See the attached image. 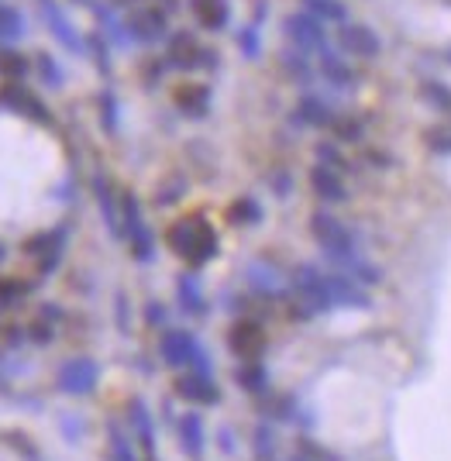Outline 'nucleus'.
<instances>
[{"mask_svg": "<svg viewBox=\"0 0 451 461\" xmlns=\"http://www.w3.org/2000/svg\"><path fill=\"white\" fill-rule=\"evenodd\" d=\"M166 241L190 266H207L217 255V230L203 217H183V221H176L173 228L166 230Z\"/></svg>", "mask_w": 451, "mask_h": 461, "instance_id": "f257e3e1", "label": "nucleus"}, {"mask_svg": "<svg viewBox=\"0 0 451 461\" xmlns=\"http://www.w3.org/2000/svg\"><path fill=\"white\" fill-rule=\"evenodd\" d=\"M158 351H162V362L169 368H183L190 366V372H203L211 375V362H207V351L196 345V338L190 330H166L162 341H158Z\"/></svg>", "mask_w": 451, "mask_h": 461, "instance_id": "f03ea898", "label": "nucleus"}, {"mask_svg": "<svg viewBox=\"0 0 451 461\" xmlns=\"http://www.w3.org/2000/svg\"><path fill=\"white\" fill-rule=\"evenodd\" d=\"M121 221H124L121 234L131 241L135 258L138 262H149V258L156 255V238H152L149 224L141 221V207H138L135 193H124V196H121Z\"/></svg>", "mask_w": 451, "mask_h": 461, "instance_id": "7ed1b4c3", "label": "nucleus"}, {"mask_svg": "<svg viewBox=\"0 0 451 461\" xmlns=\"http://www.w3.org/2000/svg\"><path fill=\"white\" fill-rule=\"evenodd\" d=\"M311 234L317 238V245L324 249V255L331 258V262H341L345 255H352L355 251V241H352V230L345 228L338 217L331 213H314L311 217Z\"/></svg>", "mask_w": 451, "mask_h": 461, "instance_id": "20e7f679", "label": "nucleus"}, {"mask_svg": "<svg viewBox=\"0 0 451 461\" xmlns=\"http://www.w3.org/2000/svg\"><path fill=\"white\" fill-rule=\"evenodd\" d=\"M293 289L300 293V300L307 303V313H324V310L334 307L328 272H320L317 266H300L293 272Z\"/></svg>", "mask_w": 451, "mask_h": 461, "instance_id": "39448f33", "label": "nucleus"}, {"mask_svg": "<svg viewBox=\"0 0 451 461\" xmlns=\"http://www.w3.org/2000/svg\"><path fill=\"white\" fill-rule=\"evenodd\" d=\"M97 379L100 368L94 358H69V362H62L56 385H59L62 393H69V396H86V393H94Z\"/></svg>", "mask_w": 451, "mask_h": 461, "instance_id": "423d86ee", "label": "nucleus"}, {"mask_svg": "<svg viewBox=\"0 0 451 461\" xmlns=\"http://www.w3.org/2000/svg\"><path fill=\"white\" fill-rule=\"evenodd\" d=\"M0 107H7V111H18V114L32 117V121H39V124H52V114H49V107L41 104L35 94H28L21 83L14 79H7L4 86H0Z\"/></svg>", "mask_w": 451, "mask_h": 461, "instance_id": "0eeeda50", "label": "nucleus"}, {"mask_svg": "<svg viewBox=\"0 0 451 461\" xmlns=\"http://www.w3.org/2000/svg\"><path fill=\"white\" fill-rule=\"evenodd\" d=\"M176 393H179V400H186V403H194V406L221 403V389H217L214 379L203 375V372H186V375H179Z\"/></svg>", "mask_w": 451, "mask_h": 461, "instance_id": "6e6552de", "label": "nucleus"}, {"mask_svg": "<svg viewBox=\"0 0 451 461\" xmlns=\"http://www.w3.org/2000/svg\"><path fill=\"white\" fill-rule=\"evenodd\" d=\"M286 35L293 39L296 49L303 52H320L324 49V21H317L314 14H290L286 18Z\"/></svg>", "mask_w": 451, "mask_h": 461, "instance_id": "1a4fd4ad", "label": "nucleus"}, {"mask_svg": "<svg viewBox=\"0 0 451 461\" xmlns=\"http://www.w3.org/2000/svg\"><path fill=\"white\" fill-rule=\"evenodd\" d=\"M228 345L235 351L241 362H258V355L266 351V330L252 321H241V324L231 327L228 334Z\"/></svg>", "mask_w": 451, "mask_h": 461, "instance_id": "9d476101", "label": "nucleus"}, {"mask_svg": "<svg viewBox=\"0 0 451 461\" xmlns=\"http://www.w3.org/2000/svg\"><path fill=\"white\" fill-rule=\"evenodd\" d=\"M338 41H341V49H345L348 56H358V59L379 56V39H375L373 28H365V24H348V21H341Z\"/></svg>", "mask_w": 451, "mask_h": 461, "instance_id": "9b49d317", "label": "nucleus"}, {"mask_svg": "<svg viewBox=\"0 0 451 461\" xmlns=\"http://www.w3.org/2000/svg\"><path fill=\"white\" fill-rule=\"evenodd\" d=\"M39 11H41V18H45V24L52 28V35H56L66 49H73L77 56H83V39L77 35V28L66 21V14L59 11V4H56V0H39Z\"/></svg>", "mask_w": 451, "mask_h": 461, "instance_id": "f8f14e48", "label": "nucleus"}, {"mask_svg": "<svg viewBox=\"0 0 451 461\" xmlns=\"http://www.w3.org/2000/svg\"><path fill=\"white\" fill-rule=\"evenodd\" d=\"M328 286H331L334 307H358V310L373 307L369 303V293L358 286L355 279H348L345 272H328Z\"/></svg>", "mask_w": 451, "mask_h": 461, "instance_id": "ddd939ff", "label": "nucleus"}, {"mask_svg": "<svg viewBox=\"0 0 451 461\" xmlns=\"http://www.w3.org/2000/svg\"><path fill=\"white\" fill-rule=\"evenodd\" d=\"M176 434H179V447L186 458H200L203 447H207V434H203V420L200 413H183L176 423Z\"/></svg>", "mask_w": 451, "mask_h": 461, "instance_id": "4468645a", "label": "nucleus"}, {"mask_svg": "<svg viewBox=\"0 0 451 461\" xmlns=\"http://www.w3.org/2000/svg\"><path fill=\"white\" fill-rule=\"evenodd\" d=\"M311 186L320 200H328V203H341L345 196H348V186H345V179L334 173L331 166H314L311 169Z\"/></svg>", "mask_w": 451, "mask_h": 461, "instance_id": "2eb2a0df", "label": "nucleus"}, {"mask_svg": "<svg viewBox=\"0 0 451 461\" xmlns=\"http://www.w3.org/2000/svg\"><path fill=\"white\" fill-rule=\"evenodd\" d=\"M128 420H131V430H135V441L141 444V451H156V427H152V413L145 400H131L128 403Z\"/></svg>", "mask_w": 451, "mask_h": 461, "instance_id": "dca6fc26", "label": "nucleus"}, {"mask_svg": "<svg viewBox=\"0 0 451 461\" xmlns=\"http://www.w3.org/2000/svg\"><path fill=\"white\" fill-rule=\"evenodd\" d=\"M128 32H131L138 41H158L166 35V14H162V11H152V7L135 11L131 21H128Z\"/></svg>", "mask_w": 451, "mask_h": 461, "instance_id": "f3484780", "label": "nucleus"}, {"mask_svg": "<svg viewBox=\"0 0 451 461\" xmlns=\"http://www.w3.org/2000/svg\"><path fill=\"white\" fill-rule=\"evenodd\" d=\"M62 245H66V230H52V234H41L32 241V255H39V269L41 272H52L59 266L62 258Z\"/></svg>", "mask_w": 451, "mask_h": 461, "instance_id": "a211bd4d", "label": "nucleus"}, {"mask_svg": "<svg viewBox=\"0 0 451 461\" xmlns=\"http://www.w3.org/2000/svg\"><path fill=\"white\" fill-rule=\"evenodd\" d=\"M169 56H173V66H179V69H194V66L211 62V59H203L207 52H203V49H200L190 35H179V39H173V45H169Z\"/></svg>", "mask_w": 451, "mask_h": 461, "instance_id": "6ab92c4d", "label": "nucleus"}, {"mask_svg": "<svg viewBox=\"0 0 451 461\" xmlns=\"http://www.w3.org/2000/svg\"><path fill=\"white\" fill-rule=\"evenodd\" d=\"M194 14L207 32H221L228 24V0H194Z\"/></svg>", "mask_w": 451, "mask_h": 461, "instance_id": "aec40b11", "label": "nucleus"}, {"mask_svg": "<svg viewBox=\"0 0 451 461\" xmlns=\"http://www.w3.org/2000/svg\"><path fill=\"white\" fill-rule=\"evenodd\" d=\"M176 107L183 111V114H190V117H203V114H207V107H211V94H207L203 86H196V83H190V86H179V90H176Z\"/></svg>", "mask_w": 451, "mask_h": 461, "instance_id": "412c9836", "label": "nucleus"}, {"mask_svg": "<svg viewBox=\"0 0 451 461\" xmlns=\"http://www.w3.org/2000/svg\"><path fill=\"white\" fill-rule=\"evenodd\" d=\"M296 117H300L303 124H311V128H328V124H334L331 107H328L320 96H303L300 107H296Z\"/></svg>", "mask_w": 451, "mask_h": 461, "instance_id": "4be33fe9", "label": "nucleus"}, {"mask_svg": "<svg viewBox=\"0 0 451 461\" xmlns=\"http://www.w3.org/2000/svg\"><path fill=\"white\" fill-rule=\"evenodd\" d=\"M176 293H179V303H183V310L186 313H194V317H200L203 310H207V303H203V293H200V283H196V276H179L176 283Z\"/></svg>", "mask_w": 451, "mask_h": 461, "instance_id": "5701e85b", "label": "nucleus"}, {"mask_svg": "<svg viewBox=\"0 0 451 461\" xmlns=\"http://www.w3.org/2000/svg\"><path fill=\"white\" fill-rule=\"evenodd\" d=\"M94 190H97V200H100V211H104V221H107V228L114 238H121V213L114 207V196H111V186H107V179L100 176L94 179Z\"/></svg>", "mask_w": 451, "mask_h": 461, "instance_id": "b1692460", "label": "nucleus"}, {"mask_svg": "<svg viewBox=\"0 0 451 461\" xmlns=\"http://www.w3.org/2000/svg\"><path fill=\"white\" fill-rule=\"evenodd\" d=\"M235 379L245 393H266L269 389V372L258 366V362H245V366L238 368Z\"/></svg>", "mask_w": 451, "mask_h": 461, "instance_id": "393cba45", "label": "nucleus"}, {"mask_svg": "<svg viewBox=\"0 0 451 461\" xmlns=\"http://www.w3.org/2000/svg\"><path fill=\"white\" fill-rule=\"evenodd\" d=\"M320 69H324V77L331 79L334 86H352V69L328 49H320Z\"/></svg>", "mask_w": 451, "mask_h": 461, "instance_id": "a878e982", "label": "nucleus"}, {"mask_svg": "<svg viewBox=\"0 0 451 461\" xmlns=\"http://www.w3.org/2000/svg\"><path fill=\"white\" fill-rule=\"evenodd\" d=\"M228 221H231V224H258V221H262V207H258V200H252V196L235 200V203L228 207Z\"/></svg>", "mask_w": 451, "mask_h": 461, "instance_id": "bb28decb", "label": "nucleus"}, {"mask_svg": "<svg viewBox=\"0 0 451 461\" xmlns=\"http://www.w3.org/2000/svg\"><path fill=\"white\" fill-rule=\"evenodd\" d=\"M248 283L258 289V293H266V296H273V293H279L283 289V279L275 276L269 266H248Z\"/></svg>", "mask_w": 451, "mask_h": 461, "instance_id": "cd10ccee", "label": "nucleus"}, {"mask_svg": "<svg viewBox=\"0 0 451 461\" xmlns=\"http://www.w3.org/2000/svg\"><path fill=\"white\" fill-rule=\"evenodd\" d=\"M28 73V59L18 49H0V77L4 79H21Z\"/></svg>", "mask_w": 451, "mask_h": 461, "instance_id": "c85d7f7f", "label": "nucleus"}, {"mask_svg": "<svg viewBox=\"0 0 451 461\" xmlns=\"http://www.w3.org/2000/svg\"><path fill=\"white\" fill-rule=\"evenodd\" d=\"M252 447H256V461H275V438L269 423H258L252 434Z\"/></svg>", "mask_w": 451, "mask_h": 461, "instance_id": "c756f323", "label": "nucleus"}, {"mask_svg": "<svg viewBox=\"0 0 451 461\" xmlns=\"http://www.w3.org/2000/svg\"><path fill=\"white\" fill-rule=\"evenodd\" d=\"M307 14H314L317 21H345V4L341 0H307Z\"/></svg>", "mask_w": 451, "mask_h": 461, "instance_id": "7c9ffc66", "label": "nucleus"}, {"mask_svg": "<svg viewBox=\"0 0 451 461\" xmlns=\"http://www.w3.org/2000/svg\"><path fill=\"white\" fill-rule=\"evenodd\" d=\"M24 21H21V14L14 11V7H0V41H11V39H18L21 28Z\"/></svg>", "mask_w": 451, "mask_h": 461, "instance_id": "2f4dec72", "label": "nucleus"}, {"mask_svg": "<svg viewBox=\"0 0 451 461\" xmlns=\"http://www.w3.org/2000/svg\"><path fill=\"white\" fill-rule=\"evenodd\" d=\"M111 461H138L135 458V447H131V441L121 434L118 423L111 427Z\"/></svg>", "mask_w": 451, "mask_h": 461, "instance_id": "473e14b6", "label": "nucleus"}, {"mask_svg": "<svg viewBox=\"0 0 451 461\" xmlns=\"http://www.w3.org/2000/svg\"><path fill=\"white\" fill-rule=\"evenodd\" d=\"M420 94H424V100H428L431 107H437V111H451V90L448 86H441V83H424V86H420Z\"/></svg>", "mask_w": 451, "mask_h": 461, "instance_id": "72a5a7b5", "label": "nucleus"}, {"mask_svg": "<svg viewBox=\"0 0 451 461\" xmlns=\"http://www.w3.org/2000/svg\"><path fill=\"white\" fill-rule=\"evenodd\" d=\"M39 73H41V83H49V86H62V69L56 66V59L45 56V52L39 56Z\"/></svg>", "mask_w": 451, "mask_h": 461, "instance_id": "f704fd0d", "label": "nucleus"}, {"mask_svg": "<svg viewBox=\"0 0 451 461\" xmlns=\"http://www.w3.org/2000/svg\"><path fill=\"white\" fill-rule=\"evenodd\" d=\"M183 186H186L183 179H173V183H166V186L158 190V203H173V200H179V196H183Z\"/></svg>", "mask_w": 451, "mask_h": 461, "instance_id": "c9c22d12", "label": "nucleus"}, {"mask_svg": "<svg viewBox=\"0 0 451 461\" xmlns=\"http://www.w3.org/2000/svg\"><path fill=\"white\" fill-rule=\"evenodd\" d=\"M334 128H338V135L345 138V141H358V135H362V128L355 121H334Z\"/></svg>", "mask_w": 451, "mask_h": 461, "instance_id": "e433bc0d", "label": "nucleus"}, {"mask_svg": "<svg viewBox=\"0 0 451 461\" xmlns=\"http://www.w3.org/2000/svg\"><path fill=\"white\" fill-rule=\"evenodd\" d=\"M434 152H451V131H431Z\"/></svg>", "mask_w": 451, "mask_h": 461, "instance_id": "4c0bfd02", "label": "nucleus"}, {"mask_svg": "<svg viewBox=\"0 0 451 461\" xmlns=\"http://www.w3.org/2000/svg\"><path fill=\"white\" fill-rule=\"evenodd\" d=\"M241 49L248 52V56L256 59V52H258V39H256V28H245L241 32Z\"/></svg>", "mask_w": 451, "mask_h": 461, "instance_id": "58836bf2", "label": "nucleus"}, {"mask_svg": "<svg viewBox=\"0 0 451 461\" xmlns=\"http://www.w3.org/2000/svg\"><path fill=\"white\" fill-rule=\"evenodd\" d=\"M100 104H104V124L114 131V96L104 94V100H100Z\"/></svg>", "mask_w": 451, "mask_h": 461, "instance_id": "ea45409f", "label": "nucleus"}, {"mask_svg": "<svg viewBox=\"0 0 451 461\" xmlns=\"http://www.w3.org/2000/svg\"><path fill=\"white\" fill-rule=\"evenodd\" d=\"M221 447H224V451H228V455H231V451H235V444H231V430H228V427H224V430H221Z\"/></svg>", "mask_w": 451, "mask_h": 461, "instance_id": "a19ab883", "label": "nucleus"}, {"mask_svg": "<svg viewBox=\"0 0 451 461\" xmlns=\"http://www.w3.org/2000/svg\"><path fill=\"white\" fill-rule=\"evenodd\" d=\"M149 321H156V324H158V321H166V310L152 303V307H149Z\"/></svg>", "mask_w": 451, "mask_h": 461, "instance_id": "79ce46f5", "label": "nucleus"}, {"mask_svg": "<svg viewBox=\"0 0 451 461\" xmlns=\"http://www.w3.org/2000/svg\"><path fill=\"white\" fill-rule=\"evenodd\" d=\"M4 255H7V251H4V245H0V262H4Z\"/></svg>", "mask_w": 451, "mask_h": 461, "instance_id": "37998d69", "label": "nucleus"}, {"mask_svg": "<svg viewBox=\"0 0 451 461\" xmlns=\"http://www.w3.org/2000/svg\"><path fill=\"white\" fill-rule=\"evenodd\" d=\"M293 461H311V458H293Z\"/></svg>", "mask_w": 451, "mask_h": 461, "instance_id": "c03bdc74", "label": "nucleus"}]
</instances>
